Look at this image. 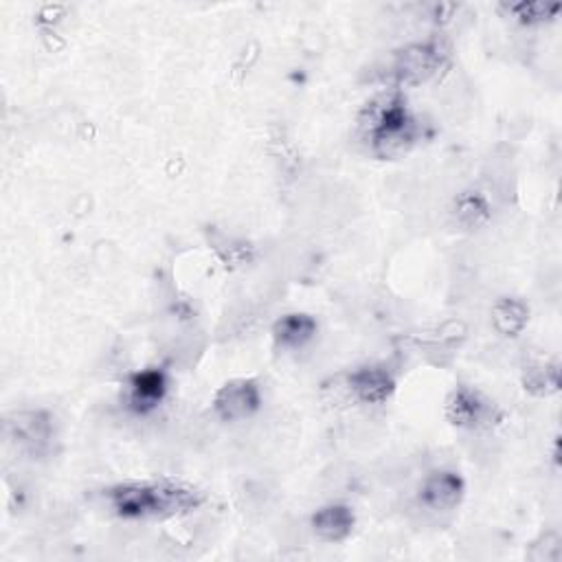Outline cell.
Here are the masks:
<instances>
[{"instance_id": "1", "label": "cell", "mask_w": 562, "mask_h": 562, "mask_svg": "<svg viewBox=\"0 0 562 562\" xmlns=\"http://www.w3.org/2000/svg\"><path fill=\"white\" fill-rule=\"evenodd\" d=\"M108 499L123 518H169L192 512L205 501L199 488L174 479L121 483L108 492Z\"/></svg>"}, {"instance_id": "2", "label": "cell", "mask_w": 562, "mask_h": 562, "mask_svg": "<svg viewBox=\"0 0 562 562\" xmlns=\"http://www.w3.org/2000/svg\"><path fill=\"white\" fill-rule=\"evenodd\" d=\"M362 128L379 154L394 156L409 150L418 136L416 119L400 95H387L371 101L362 115Z\"/></svg>"}, {"instance_id": "3", "label": "cell", "mask_w": 562, "mask_h": 562, "mask_svg": "<svg viewBox=\"0 0 562 562\" xmlns=\"http://www.w3.org/2000/svg\"><path fill=\"white\" fill-rule=\"evenodd\" d=\"M444 51L435 43H418L409 45L396 53L394 75L400 84L420 86L429 82L442 67Z\"/></svg>"}, {"instance_id": "4", "label": "cell", "mask_w": 562, "mask_h": 562, "mask_svg": "<svg viewBox=\"0 0 562 562\" xmlns=\"http://www.w3.org/2000/svg\"><path fill=\"white\" fill-rule=\"evenodd\" d=\"M494 414V405L470 387H457L446 400V418L459 429L492 427Z\"/></svg>"}, {"instance_id": "5", "label": "cell", "mask_w": 562, "mask_h": 562, "mask_svg": "<svg viewBox=\"0 0 562 562\" xmlns=\"http://www.w3.org/2000/svg\"><path fill=\"white\" fill-rule=\"evenodd\" d=\"M262 405V394L255 381L236 379L223 385L214 398V407L225 422H238L251 418Z\"/></svg>"}, {"instance_id": "6", "label": "cell", "mask_w": 562, "mask_h": 562, "mask_svg": "<svg viewBox=\"0 0 562 562\" xmlns=\"http://www.w3.org/2000/svg\"><path fill=\"white\" fill-rule=\"evenodd\" d=\"M8 433L19 449L43 455L53 440V420L45 411H21L8 420Z\"/></svg>"}, {"instance_id": "7", "label": "cell", "mask_w": 562, "mask_h": 562, "mask_svg": "<svg viewBox=\"0 0 562 562\" xmlns=\"http://www.w3.org/2000/svg\"><path fill=\"white\" fill-rule=\"evenodd\" d=\"M347 390L362 405H383L396 392V379L381 364H367L349 373Z\"/></svg>"}, {"instance_id": "8", "label": "cell", "mask_w": 562, "mask_h": 562, "mask_svg": "<svg viewBox=\"0 0 562 562\" xmlns=\"http://www.w3.org/2000/svg\"><path fill=\"white\" fill-rule=\"evenodd\" d=\"M466 486L464 479L457 473L451 470H438L431 473L420 488V501L435 512L455 510L464 499Z\"/></svg>"}, {"instance_id": "9", "label": "cell", "mask_w": 562, "mask_h": 562, "mask_svg": "<svg viewBox=\"0 0 562 562\" xmlns=\"http://www.w3.org/2000/svg\"><path fill=\"white\" fill-rule=\"evenodd\" d=\"M356 525V514L351 507L332 503L312 514V529L325 542H340L345 540Z\"/></svg>"}, {"instance_id": "10", "label": "cell", "mask_w": 562, "mask_h": 562, "mask_svg": "<svg viewBox=\"0 0 562 562\" xmlns=\"http://www.w3.org/2000/svg\"><path fill=\"white\" fill-rule=\"evenodd\" d=\"M529 323V308L514 297H501L492 306V327L505 336L516 338Z\"/></svg>"}, {"instance_id": "11", "label": "cell", "mask_w": 562, "mask_h": 562, "mask_svg": "<svg viewBox=\"0 0 562 562\" xmlns=\"http://www.w3.org/2000/svg\"><path fill=\"white\" fill-rule=\"evenodd\" d=\"M165 392H167V379L158 369L139 371L130 381V400L141 411L156 407L163 400Z\"/></svg>"}, {"instance_id": "12", "label": "cell", "mask_w": 562, "mask_h": 562, "mask_svg": "<svg viewBox=\"0 0 562 562\" xmlns=\"http://www.w3.org/2000/svg\"><path fill=\"white\" fill-rule=\"evenodd\" d=\"M316 334V321L310 314L303 312H292L282 316L275 327H273V336L277 340L279 347H303L312 336Z\"/></svg>"}, {"instance_id": "13", "label": "cell", "mask_w": 562, "mask_h": 562, "mask_svg": "<svg viewBox=\"0 0 562 562\" xmlns=\"http://www.w3.org/2000/svg\"><path fill=\"white\" fill-rule=\"evenodd\" d=\"M525 392L538 398L553 396L560 390V369L555 362H538L529 364L523 376Z\"/></svg>"}, {"instance_id": "14", "label": "cell", "mask_w": 562, "mask_h": 562, "mask_svg": "<svg viewBox=\"0 0 562 562\" xmlns=\"http://www.w3.org/2000/svg\"><path fill=\"white\" fill-rule=\"evenodd\" d=\"M488 201L479 192H466L457 201L455 216L464 227H477L488 218Z\"/></svg>"}, {"instance_id": "15", "label": "cell", "mask_w": 562, "mask_h": 562, "mask_svg": "<svg viewBox=\"0 0 562 562\" xmlns=\"http://www.w3.org/2000/svg\"><path fill=\"white\" fill-rule=\"evenodd\" d=\"M507 12L514 14L525 25H536L555 19L560 12V5H549V3H518V5H507Z\"/></svg>"}]
</instances>
